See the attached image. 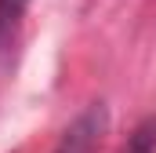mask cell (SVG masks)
Wrapping results in <instances>:
<instances>
[{"label": "cell", "instance_id": "cell-1", "mask_svg": "<svg viewBox=\"0 0 156 153\" xmlns=\"http://www.w3.org/2000/svg\"><path fill=\"white\" fill-rule=\"evenodd\" d=\"M105 131H109V110H105L102 102H94V106H87V110L62 131L55 153H98Z\"/></svg>", "mask_w": 156, "mask_h": 153}, {"label": "cell", "instance_id": "cell-2", "mask_svg": "<svg viewBox=\"0 0 156 153\" xmlns=\"http://www.w3.org/2000/svg\"><path fill=\"white\" fill-rule=\"evenodd\" d=\"M116 153H156V117H145Z\"/></svg>", "mask_w": 156, "mask_h": 153}, {"label": "cell", "instance_id": "cell-3", "mask_svg": "<svg viewBox=\"0 0 156 153\" xmlns=\"http://www.w3.org/2000/svg\"><path fill=\"white\" fill-rule=\"evenodd\" d=\"M26 7H29V0H0V40L15 29V22Z\"/></svg>", "mask_w": 156, "mask_h": 153}]
</instances>
